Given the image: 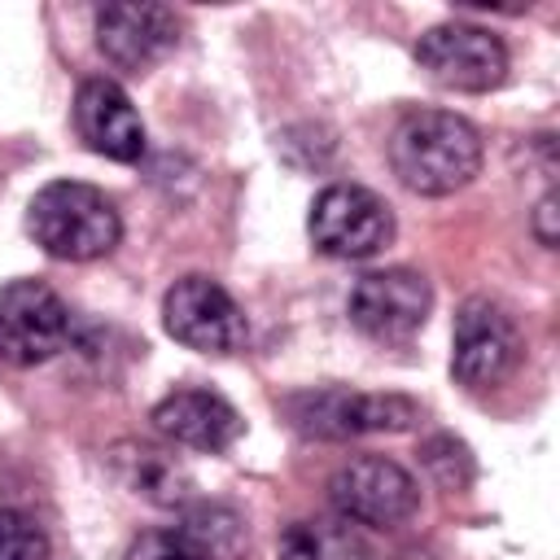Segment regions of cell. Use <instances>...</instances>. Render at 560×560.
<instances>
[{"mask_svg":"<svg viewBox=\"0 0 560 560\" xmlns=\"http://www.w3.org/2000/svg\"><path fill=\"white\" fill-rule=\"evenodd\" d=\"M26 228L44 254L66 258V262L105 258L122 236V219L114 201L101 188L79 184V179L44 184L26 206Z\"/></svg>","mask_w":560,"mask_h":560,"instance_id":"cell-2","label":"cell"},{"mask_svg":"<svg viewBox=\"0 0 560 560\" xmlns=\"http://www.w3.org/2000/svg\"><path fill=\"white\" fill-rule=\"evenodd\" d=\"M416 61L420 70H429L433 83L455 88V92H490L508 74L503 39L468 22H446V26L424 31L416 44Z\"/></svg>","mask_w":560,"mask_h":560,"instance_id":"cell-8","label":"cell"},{"mask_svg":"<svg viewBox=\"0 0 560 560\" xmlns=\"http://www.w3.org/2000/svg\"><path fill=\"white\" fill-rule=\"evenodd\" d=\"M346 306H350V319L359 332H368L376 341H407L429 319L433 293H429L424 276H416L407 267H385V271H368L350 289Z\"/></svg>","mask_w":560,"mask_h":560,"instance_id":"cell-9","label":"cell"},{"mask_svg":"<svg viewBox=\"0 0 560 560\" xmlns=\"http://www.w3.org/2000/svg\"><path fill=\"white\" fill-rule=\"evenodd\" d=\"M521 359V337L516 324L490 302V298H468L455 315V354L451 372L468 389L499 385Z\"/></svg>","mask_w":560,"mask_h":560,"instance_id":"cell-10","label":"cell"},{"mask_svg":"<svg viewBox=\"0 0 560 560\" xmlns=\"http://www.w3.org/2000/svg\"><path fill=\"white\" fill-rule=\"evenodd\" d=\"M184 538L201 551V560H241L245 556V521L223 503H197L179 521Z\"/></svg>","mask_w":560,"mask_h":560,"instance_id":"cell-16","label":"cell"},{"mask_svg":"<svg viewBox=\"0 0 560 560\" xmlns=\"http://www.w3.org/2000/svg\"><path fill=\"white\" fill-rule=\"evenodd\" d=\"M74 127L83 144L109 162H140L144 158V122L131 96L114 79H88L74 96Z\"/></svg>","mask_w":560,"mask_h":560,"instance_id":"cell-12","label":"cell"},{"mask_svg":"<svg viewBox=\"0 0 560 560\" xmlns=\"http://www.w3.org/2000/svg\"><path fill=\"white\" fill-rule=\"evenodd\" d=\"M394 175L420 197H446L481 171V136L451 109H416L389 136Z\"/></svg>","mask_w":560,"mask_h":560,"instance_id":"cell-1","label":"cell"},{"mask_svg":"<svg viewBox=\"0 0 560 560\" xmlns=\"http://www.w3.org/2000/svg\"><path fill=\"white\" fill-rule=\"evenodd\" d=\"M122 560H201V551L184 538V529H149L140 538H131Z\"/></svg>","mask_w":560,"mask_h":560,"instance_id":"cell-18","label":"cell"},{"mask_svg":"<svg viewBox=\"0 0 560 560\" xmlns=\"http://www.w3.org/2000/svg\"><path fill=\"white\" fill-rule=\"evenodd\" d=\"M162 324H166V332L179 346L201 350V354H232L249 337L245 311L210 276H184V280H175L166 289V298H162Z\"/></svg>","mask_w":560,"mask_h":560,"instance_id":"cell-3","label":"cell"},{"mask_svg":"<svg viewBox=\"0 0 560 560\" xmlns=\"http://www.w3.org/2000/svg\"><path fill=\"white\" fill-rule=\"evenodd\" d=\"M280 560H372V551L350 521L306 516V521L284 525Z\"/></svg>","mask_w":560,"mask_h":560,"instance_id":"cell-15","label":"cell"},{"mask_svg":"<svg viewBox=\"0 0 560 560\" xmlns=\"http://www.w3.org/2000/svg\"><path fill=\"white\" fill-rule=\"evenodd\" d=\"M328 499L341 512V521L389 529V525H402L416 512L420 486L402 464H394L385 455H359V459H350L332 472Z\"/></svg>","mask_w":560,"mask_h":560,"instance_id":"cell-6","label":"cell"},{"mask_svg":"<svg viewBox=\"0 0 560 560\" xmlns=\"http://www.w3.org/2000/svg\"><path fill=\"white\" fill-rule=\"evenodd\" d=\"M0 560H48V534L35 525V516L0 508Z\"/></svg>","mask_w":560,"mask_h":560,"instance_id":"cell-17","label":"cell"},{"mask_svg":"<svg viewBox=\"0 0 560 560\" xmlns=\"http://www.w3.org/2000/svg\"><path fill=\"white\" fill-rule=\"evenodd\" d=\"M311 241L328 258H372L394 236L389 206L359 184H328L311 201Z\"/></svg>","mask_w":560,"mask_h":560,"instance_id":"cell-4","label":"cell"},{"mask_svg":"<svg viewBox=\"0 0 560 560\" xmlns=\"http://www.w3.org/2000/svg\"><path fill=\"white\" fill-rule=\"evenodd\" d=\"M114 472L127 490H136L140 499L162 503V508L184 503L192 490V477L184 472V464L175 455H166L162 446H149V442H118L114 446Z\"/></svg>","mask_w":560,"mask_h":560,"instance_id":"cell-14","label":"cell"},{"mask_svg":"<svg viewBox=\"0 0 560 560\" xmlns=\"http://www.w3.org/2000/svg\"><path fill=\"white\" fill-rule=\"evenodd\" d=\"M70 311L44 280H13L0 289V363L35 368L66 346Z\"/></svg>","mask_w":560,"mask_h":560,"instance_id":"cell-7","label":"cell"},{"mask_svg":"<svg viewBox=\"0 0 560 560\" xmlns=\"http://www.w3.org/2000/svg\"><path fill=\"white\" fill-rule=\"evenodd\" d=\"M175 44H179V18L166 4L127 0V4H105L101 18H96V48L118 70L144 74Z\"/></svg>","mask_w":560,"mask_h":560,"instance_id":"cell-11","label":"cell"},{"mask_svg":"<svg viewBox=\"0 0 560 560\" xmlns=\"http://www.w3.org/2000/svg\"><path fill=\"white\" fill-rule=\"evenodd\" d=\"M153 429L171 438L175 446L214 455V451H228L245 433V420L228 398L210 389H175L153 407Z\"/></svg>","mask_w":560,"mask_h":560,"instance_id":"cell-13","label":"cell"},{"mask_svg":"<svg viewBox=\"0 0 560 560\" xmlns=\"http://www.w3.org/2000/svg\"><path fill=\"white\" fill-rule=\"evenodd\" d=\"M551 214H556V197H542V201H538V219H534V232H538V241H542V245H556Z\"/></svg>","mask_w":560,"mask_h":560,"instance_id":"cell-19","label":"cell"},{"mask_svg":"<svg viewBox=\"0 0 560 560\" xmlns=\"http://www.w3.org/2000/svg\"><path fill=\"white\" fill-rule=\"evenodd\" d=\"M289 416L315 438H363L398 433L420 420V407L402 394H359V389H311L289 398Z\"/></svg>","mask_w":560,"mask_h":560,"instance_id":"cell-5","label":"cell"}]
</instances>
